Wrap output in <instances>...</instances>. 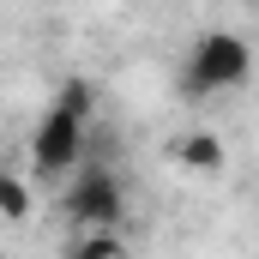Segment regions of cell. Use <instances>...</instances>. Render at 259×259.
I'll use <instances>...</instances> for the list:
<instances>
[{"instance_id": "6da1fadb", "label": "cell", "mask_w": 259, "mask_h": 259, "mask_svg": "<svg viewBox=\"0 0 259 259\" xmlns=\"http://www.w3.org/2000/svg\"><path fill=\"white\" fill-rule=\"evenodd\" d=\"M247 72H253V49H247V36H235V30H205L193 49H187V72H181V84H187V97H217V91L247 84Z\"/></svg>"}, {"instance_id": "7a4b0ae2", "label": "cell", "mask_w": 259, "mask_h": 259, "mask_svg": "<svg viewBox=\"0 0 259 259\" xmlns=\"http://www.w3.org/2000/svg\"><path fill=\"white\" fill-rule=\"evenodd\" d=\"M66 217H72L78 229H115V235H121V223H127V193H121V181H115L109 169H84V175L66 187Z\"/></svg>"}, {"instance_id": "3957f363", "label": "cell", "mask_w": 259, "mask_h": 259, "mask_svg": "<svg viewBox=\"0 0 259 259\" xmlns=\"http://www.w3.org/2000/svg\"><path fill=\"white\" fill-rule=\"evenodd\" d=\"M78 157H84V127L49 109V115H42V127H36V139H30V169H36L42 181H61Z\"/></svg>"}, {"instance_id": "277c9868", "label": "cell", "mask_w": 259, "mask_h": 259, "mask_svg": "<svg viewBox=\"0 0 259 259\" xmlns=\"http://www.w3.org/2000/svg\"><path fill=\"white\" fill-rule=\"evenodd\" d=\"M175 163H181V169H193V175H217V169H223V139H217V133H181V139H175Z\"/></svg>"}, {"instance_id": "5b68a950", "label": "cell", "mask_w": 259, "mask_h": 259, "mask_svg": "<svg viewBox=\"0 0 259 259\" xmlns=\"http://www.w3.org/2000/svg\"><path fill=\"white\" fill-rule=\"evenodd\" d=\"M91 109H97V91H91V78H61L55 84V115H66V121H91Z\"/></svg>"}, {"instance_id": "8992f818", "label": "cell", "mask_w": 259, "mask_h": 259, "mask_svg": "<svg viewBox=\"0 0 259 259\" xmlns=\"http://www.w3.org/2000/svg\"><path fill=\"white\" fill-rule=\"evenodd\" d=\"M66 259H127V241H121L115 229H84Z\"/></svg>"}, {"instance_id": "52a82bcc", "label": "cell", "mask_w": 259, "mask_h": 259, "mask_svg": "<svg viewBox=\"0 0 259 259\" xmlns=\"http://www.w3.org/2000/svg\"><path fill=\"white\" fill-rule=\"evenodd\" d=\"M0 217H6V223H24V217H30V187H24L12 169H0Z\"/></svg>"}]
</instances>
